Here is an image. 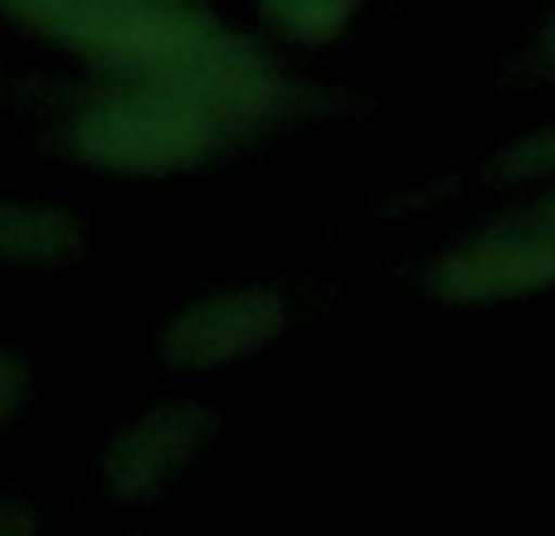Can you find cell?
I'll return each mask as SVG.
<instances>
[{
  "label": "cell",
  "instance_id": "obj_7",
  "mask_svg": "<svg viewBox=\"0 0 555 536\" xmlns=\"http://www.w3.org/2000/svg\"><path fill=\"white\" fill-rule=\"evenodd\" d=\"M361 10L351 0H269L259 5V35L273 39L278 49L287 44H302V49H322V44H336L346 29L356 25Z\"/></svg>",
  "mask_w": 555,
  "mask_h": 536
},
{
  "label": "cell",
  "instance_id": "obj_2",
  "mask_svg": "<svg viewBox=\"0 0 555 536\" xmlns=\"http://www.w3.org/2000/svg\"><path fill=\"white\" fill-rule=\"evenodd\" d=\"M0 20L25 29L83 74H127L181 59L224 29V15L191 0H20Z\"/></svg>",
  "mask_w": 555,
  "mask_h": 536
},
{
  "label": "cell",
  "instance_id": "obj_10",
  "mask_svg": "<svg viewBox=\"0 0 555 536\" xmlns=\"http://www.w3.org/2000/svg\"><path fill=\"white\" fill-rule=\"evenodd\" d=\"M517 74H527L531 84H555V10L531 29L527 49L517 54Z\"/></svg>",
  "mask_w": 555,
  "mask_h": 536
},
{
  "label": "cell",
  "instance_id": "obj_3",
  "mask_svg": "<svg viewBox=\"0 0 555 536\" xmlns=\"http://www.w3.org/2000/svg\"><path fill=\"white\" fill-rule=\"evenodd\" d=\"M555 288V186L492 210L420 264V293L443 307H502Z\"/></svg>",
  "mask_w": 555,
  "mask_h": 536
},
{
  "label": "cell",
  "instance_id": "obj_8",
  "mask_svg": "<svg viewBox=\"0 0 555 536\" xmlns=\"http://www.w3.org/2000/svg\"><path fill=\"white\" fill-rule=\"evenodd\" d=\"M478 186L498 191H527V186H555V123L527 127L521 137L502 142L488 162L478 166Z\"/></svg>",
  "mask_w": 555,
  "mask_h": 536
},
{
  "label": "cell",
  "instance_id": "obj_5",
  "mask_svg": "<svg viewBox=\"0 0 555 536\" xmlns=\"http://www.w3.org/2000/svg\"><path fill=\"white\" fill-rule=\"evenodd\" d=\"M297 303L278 283H224L181 303L156 336V361L176 375H210L263 356L293 332Z\"/></svg>",
  "mask_w": 555,
  "mask_h": 536
},
{
  "label": "cell",
  "instance_id": "obj_9",
  "mask_svg": "<svg viewBox=\"0 0 555 536\" xmlns=\"http://www.w3.org/2000/svg\"><path fill=\"white\" fill-rule=\"evenodd\" d=\"M35 385H39V375L25 346H0V434L29 410Z\"/></svg>",
  "mask_w": 555,
  "mask_h": 536
},
{
  "label": "cell",
  "instance_id": "obj_4",
  "mask_svg": "<svg viewBox=\"0 0 555 536\" xmlns=\"http://www.w3.org/2000/svg\"><path fill=\"white\" fill-rule=\"evenodd\" d=\"M224 420L201 395H166L127 414L98 449V483L117 508H152L191 478L215 449Z\"/></svg>",
  "mask_w": 555,
  "mask_h": 536
},
{
  "label": "cell",
  "instance_id": "obj_11",
  "mask_svg": "<svg viewBox=\"0 0 555 536\" xmlns=\"http://www.w3.org/2000/svg\"><path fill=\"white\" fill-rule=\"evenodd\" d=\"M0 536H44L39 502L15 488H0Z\"/></svg>",
  "mask_w": 555,
  "mask_h": 536
},
{
  "label": "cell",
  "instance_id": "obj_1",
  "mask_svg": "<svg viewBox=\"0 0 555 536\" xmlns=\"http://www.w3.org/2000/svg\"><path fill=\"white\" fill-rule=\"evenodd\" d=\"M361 107L351 88L312 78L259 29L230 25L201 49L127 74H49L20 88L39 146L107 176H191L215 162Z\"/></svg>",
  "mask_w": 555,
  "mask_h": 536
},
{
  "label": "cell",
  "instance_id": "obj_6",
  "mask_svg": "<svg viewBox=\"0 0 555 536\" xmlns=\"http://www.w3.org/2000/svg\"><path fill=\"white\" fill-rule=\"evenodd\" d=\"M88 220L64 201L0 191V268L59 273L88 254Z\"/></svg>",
  "mask_w": 555,
  "mask_h": 536
}]
</instances>
